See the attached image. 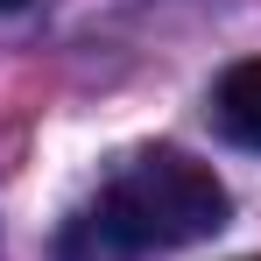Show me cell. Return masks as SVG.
Returning <instances> with one entry per match:
<instances>
[{"instance_id":"1","label":"cell","mask_w":261,"mask_h":261,"mask_svg":"<svg viewBox=\"0 0 261 261\" xmlns=\"http://www.w3.org/2000/svg\"><path fill=\"white\" fill-rule=\"evenodd\" d=\"M233 219V198L212 163L184 148H141L106 176L99 205L85 212V233L113 254H148V247H191L212 240Z\"/></svg>"},{"instance_id":"2","label":"cell","mask_w":261,"mask_h":261,"mask_svg":"<svg viewBox=\"0 0 261 261\" xmlns=\"http://www.w3.org/2000/svg\"><path fill=\"white\" fill-rule=\"evenodd\" d=\"M212 127L226 134V141H240V148L261 155V57L233 64L212 85Z\"/></svg>"},{"instance_id":"3","label":"cell","mask_w":261,"mask_h":261,"mask_svg":"<svg viewBox=\"0 0 261 261\" xmlns=\"http://www.w3.org/2000/svg\"><path fill=\"white\" fill-rule=\"evenodd\" d=\"M14 7H29V0H0V14H14Z\"/></svg>"},{"instance_id":"4","label":"cell","mask_w":261,"mask_h":261,"mask_svg":"<svg viewBox=\"0 0 261 261\" xmlns=\"http://www.w3.org/2000/svg\"><path fill=\"white\" fill-rule=\"evenodd\" d=\"M247 261H261V254H247Z\"/></svg>"}]
</instances>
